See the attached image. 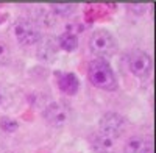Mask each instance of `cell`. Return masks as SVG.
I'll use <instances>...</instances> for the list:
<instances>
[{"label": "cell", "mask_w": 156, "mask_h": 153, "mask_svg": "<svg viewBox=\"0 0 156 153\" xmlns=\"http://www.w3.org/2000/svg\"><path fill=\"white\" fill-rule=\"evenodd\" d=\"M87 76L95 87L103 89V91H114L117 87L115 73L106 59L94 58L87 66Z\"/></svg>", "instance_id": "1"}, {"label": "cell", "mask_w": 156, "mask_h": 153, "mask_svg": "<svg viewBox=\"0 0 156 153\" xmlns=\"http://www.w3.org/2000/svg\"><path fill=\"white\" fill-rule=\"evenodd\" d=\"M89 50L97 58L106 59L115 53L117 41L108 30L100 28V30H95L89 36Z\"/></svg>", "instance_id": "2"}, {"label": "cell", "mask_w": 156, "mask_h": 153, "mask_svg": "<svg viewBox=\"0 0 156 153\" xmlns=\"http://www.w3.org/2000/svg\"><path fill=\"white\" fill-rule=\"evenodd\" d=\"M14 36H16L17 42L25 47L36 45L42 39L41 28L30 19H19L14 23Z\"/></svg>", "instance_id": "3"}, {"label": "cell", "mask_w": 156, "mask_h": 153, "mask_svg": "<svg viewBox=\"0 0 156 153\" xmlns=\"http://www.w3.org/2000/svg\"><path fill=\"white\" fill-rule=\"evenodd\" d=\"M125 119L117 112H106L103 114L101 119H100V130L98 133L101 134H106L109 137H112L114 141L119 139L123 133H125Z\"/></svg>", "instance_id": "4"}, {"label": "cell", "mask_w": 156, "mask_h": 153, "mask_svg": "<svg viewBox=\"0 0 156 153\" xmlns=\"http://www.w3.org/2000/svg\"><path fill=\"white\" fill-rule=\"evenodd\" d=\"M44 119L51 126H62L70 119V106L64 101H51L44 109Z\"/></svg>", "instance_id": "5"}, {"label": "cell", "mask_w": 156, "mask_h": 153, "mask_svg": "<svg viewBox=\"0 0 156 153\" xmlns=\"http://www.w3.org/2000/svg\"><path fill=\"white\" fill-rule=\"evenodd\" d=\"M126 64H128V70L133 75L144 78L151 70V58L148 53L142 52V50H133L126 56Z\"/></svg>", "instance_id": "6"}, {"label": "cell", "mask_w": 156, "mask_h": 153, "mask_svg": "<svg viewBox=\"0 0 156 153\" xmlns=\"http://www.w3.org/2000/svg\"><path fill=\"white\" fill-rule=\"evenodd\" d=\"M56 81H58V87L62 94L67 95H75L80 89V81H78L76 75L72 72H56Z\"/></svg>", "instance_id": "7"}, {"label": "cell", "mask_w": 156, "mask_h": 153, "mask_svg": "<svg viewBox=\"0 0 156 153\" xmlns=\"http://www.w3.org/2000/svg\"><path fill=\"white\" fill-rule=\"evenodd\" d=\"M92 148L95 153H115V141L106 134L97 133L92 137Z\"/></svg>", "instance_id": "8"}, {"label": "cell", "mask_w": 156, "mask_h": 153, "mask_svg": "<svg viewBox=\"0 0 156 153\" xmlns=\"http://www.w3.org/2000/svg\"><path fill=\"white\" fill-rule=\"evenodd\" d=\"M125 153H151V142L148 139L144 137H131L128 139L125 147H123Z\"/></svg>", "instance_id": "9"}, {"label": "cell", "mask_w": 156, "mask_h": 153, "mask_svg": "<svg viewBox=\"0 0 156 153\" xmlns=\"http://www.w3.org/2000/svg\"><path fill=\"white\" fill-rule=\"evenodd\" d=\"M58 45L64 52H75L78 48V37L72 33H64L58 37Z\"/></svg>", "instance_id": "10"}, {"label": "cell", "mask_w": 156, "mask_h": 153, "mask_svg": "<svg viewBox=\"0 0 156 153\" xmlns=\"http://www.w3.org/2000/svg\"><path fill=\"white\" fill-rule=\"evenodd\" d=\"M56 53V44L53 41H45L42 42L41 45H39V50H37V56L41 58V59H47V61H51L53 59Z\"/></svg>", "instance_id": "11"}, {"label": "cell", "mask_w": 156, "mask_h": 153, "mask_svg": "<svg viewBox=\"0 0 156 153\" xmlns=\"http://www.w3.org/2000/svg\"><path fill=\"white\" fill-rule=\"evenodd\" d=\"M11 58H12V52H11L9 44L3 39H0V66L9 64Z\"/></svg>", "instance_id": "12"}, {"label": "cell", "mask_w": 156, "mask_h": 153, "mask_svg": "<svg viewBox=\"0 0 156 153\" xmlns=\"http://www.w3.org/2000/svg\"><path fill=\"white\" fill-rule=\"evenodd\" d=\"M51 9H53L55 14L59 16H69L75 11V5H69V3H56V5H51Z\"/></svg>", "instance_id": "13"}, {"label": "cell", "mask_w": 156, "mask_h": 153, "mask_svg": "<svg viewBox=\"0 0 156 153\" xmlns=\"http://www.w3.org/2000/svg\"><path fill=\"white\" fill-rule=\"evenodd\" d=\"M0 128L5 130L6 133H12L19 128V123L14 120V119H9V117H3L0 120Z\"/></svg>", "instance_id": "14"}, {"label": "cell", "mask_w": 156, "mask_h": 153, "mask_svg": "<svg viewBox=\"0 0 156 153\" xmlns=\"http://www.w3.org/2000/svg\"><path fill=\"white\" fill-rule=\"evenodd\" d=\"M0 101H2V94H0Z\"/></svg>", "instance_id": "15"}, {"label": "cell", "mask_w": 156, "mask_h": 153, "mask_svg": "<svg viewBox=\"0 0 156 153\" xmlns=\"http://www.w3.org/2000/svg\"><path fill=\"white\" fill-rule=\"evenodd\" d=\"M8 153H9V151H8Z\"/></svg>", "instance_id": "16"}]
</instances>
